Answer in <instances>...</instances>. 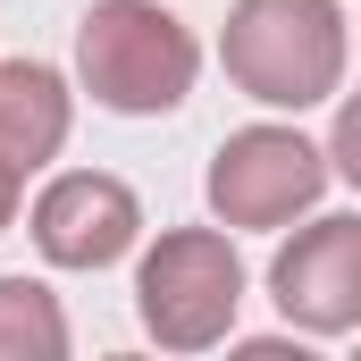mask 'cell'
<instances>
[{"instance_id":"3","label":"cell","mask_w":361,"mask_h":361,"mask_svg":"<svg viewBox=\"0 0 361 361\" xmlns=\"http://www.w3.org/2000/svg\"><path fill=\"white\" fill-rule=\"evenodd\" d=\"M235 311H244L235 235H219V227H169L143 252V269H135V319H143L152 345L210 353L219 336H235Z\"/></svg>"},{"instance_id":"9","label":"cell","mask_w":361,"mask_h":361,"mask_svg":"<svg viewBox=\"0 0 361 361\" xmlns=\"http://www.w3.org/2000/svg\"><path fill=\"white\" fill-rule=\"evenodd\" d=\"M17 202H25V169H8V160H0V235H8V219H17Z\"/></svg>"},{"instance_id":"6","label":"cell","mask_w":361,"mask_h":361,"mask_svg":"<svg viewBox=\"0 0 361 361\" xmlns=\"http://www.w3.org/2000/svg\"><path fill=\"white\" fill-rule=\"evenodd\" d=\"M269 302L302 336H353L361 328V219L353 210H319L311 227H294V244H277Z\"/></svg>"},{"instance_id":"7","label":"cell","mask_w":361,"mask_h":361,"mask_svg":"<svg viewBox=\"0 0 361 361\" xmlns=\"http://www.w3.org/2000/svg\"><path fill=\"white\" fill-rule=\"evenodd\" d=\"M68 126H76V92L59 68H42V59H0V160L8 169H51L59 160V143H68Z\"/></svg>"},{"instance_id":"5","label":"cell","mask_w":361,"mask_h":361,"mask_svg":"<svg viewBox=\"0 0 361 361\" xmlns=\"http://www.w3.org/2000/svg\"><path fill=\"white\" fill-rule=\"evenodd\" d=\"M25 227H34V252L51 269H118L143 244V202L109 169H59L34 193Z\"/></svg>"},{"instance_id":"1","label":"cell","mask_w":361,"mask_h":361,"mask_svg":"<svg viewBox=\"0 0 361 361\" xmlns=\"http://www.w3.org/2000/svg\"><path fill=\"white\" fill-rule=\"evenodd\" d=\"M227 85L261 109H319L345 85V8L336 0H235L219 34Z\"/></svg>"},{"instance_id":"4","label":"cell","mask_w":361,"mask_h":361,"mask_svg":"<svg viewBox=\"0 0 361 361\" xmlns=\"http://www.w3.org/2000/svg\"><path fill=\"white\" fill-rule=\"evenodd\" d=\"M202 193H210V210H219L227 235L235 227H294L328 193V152L311 135H294V126H235L210 152Z\"/></svg>"},{"instance_id":"8","label":"cell","mask_w":361,"mask_h":361,"mask_svg":"<svg viewBox=\"0 0 361 361\" xmlns=\"http://www.w3.org/2000/svg\"><path fill=\"white\" fill-rule=\"evenodd\" d=\"M0 361H68V311L42 277H0Z\"/></svg>"},{"instance_id":"2","label":"cell","mask_w":361,"mask_h":361,"mask_svg":"<svg viewBox=\"0 0 361 361\" xmlns=\"http://www.w3.org/2000/svg\"><path fill=\"white\" fill-rule=\"evenodd\" d=\"M202 76V42L160 0H92L76 25V85L118 118H169Z\"/></svg>"}]
</instances>
